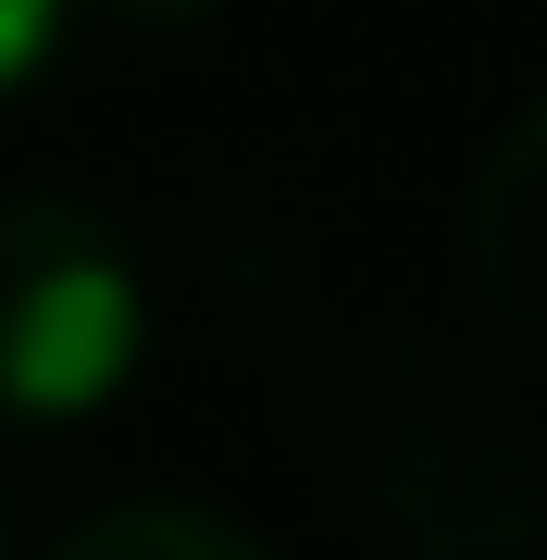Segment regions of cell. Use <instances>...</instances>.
<instances>
[{
	"instance_id": "cell-1",
	"label": "cell",
	"mask_w": 547,
	"mask_h": 560,
	"mask_svg": "<svg viewBox=\"0 0 547 560\" xmlns=\"http://www.w3.org/2000/svg\"><path fill=\"white\" fill-rule=\"evenodd\" d=\"M336 474L424 560H523L547 523V460L436 361H373L336 411Z\"/></svg>"
},
{
	"instance_id": "cell-2",
	"label": "cell",
	"mask_w": 547,
	"mask_h": 560,
	"mask_svg": "<svg viewBox=\"0 0 547 560\" xmlns=\"http://www.w3.org/2000/svg\"><path fill=\"white\" fill-rule=\"evenodd\" d=\"M150 349L138 249L62 187L0 200V423H87Z\"/></svg>"
},
{
	"instance_id": "cell-3",
	"label": "cell",
	"mask_w": 547,
	"mask_h": 560,
	"mask_svg": "<svg viewBox=\"0 0 547 560\" xmlns=\"http://www.w3.org/2000/svg\"><path fill=\"white\" fill-rule=\"evenodd\" d=\"M461 249H473V287L498 300V324L547 349V88L498 125V150L473 162Z\"/></svg>"
},
{
	"instance_id": "cell-4",
	"label": "cell",
	"mask_w": 547,
	"mask_h": 560,
	"mask_svg": "<svg viewBox=\"0 0 547 560\" xmlns=\"http://www.w3.org/2000/svg\"><path fill=\"white\" fill-rule=\"evenodd\" d=\"M50 560H274L249 523H224V511H200V499H124V511H100V523H75Z\"/></svg>"
},
{
	"instance_id": "cell-5",
	"label": "cell",
	"mask_w": 547,
	"mask_h": 560,
	"mask_svg": "<svg viewBox=\"0 0 547 560\" xmlns=\"http://www.w3.org/2000/svg\"><path fill=\"white\" fill-rule=\"evenodd\" d=\"M62 50V0H0V101Z\"/></svg>"
},
{
	"instance_id": "cell-6",
	"label": "cell",
	"mask_w": 547,
	"mask_h": 560,
	"mask_svg": "<svg viewBox=\"0 0 547 560\" xmlns=\"http://www.w3.org/2000/svg\"><path fill=\"white\" fill-rule=\"evenodd\" d=\"M112 13H124V25H150V38H175V25H200L212 0H112Z\"/></svg>"
},
{
	"instance_id": "cell-7",
	"label": "cell",
	"mask_w": 547,
	"mask_h": 560,
	"mask_svg": "<svg viewBox=\"0 0 547 560\" xmlns=\"http://www.w3.org/2000/svg\"><path fill=\"white\" fill-rule=\"evenodd\" d=\"M0 560H13V511H0Z\"/></svg>"
}]
</instances>
